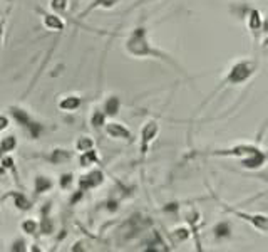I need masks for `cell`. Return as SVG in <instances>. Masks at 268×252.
Wrapping results in <instances>:
<instances>
[{
	"label": "cell",
	"mask_w": 268,
	"mask_h": 252,
	"mask_svg": "<svg viewBox=\"0 0 268 252\" xmlns=\"http://www.w3.org/2000/svg\"><path fill=\"white\" fill-rule=\"evenodd\" d=\"M124 47H126V52L131 54V56H134V57H154V59H159V61L169 64V66H173L174 69H178L179 72H183L181 66H179V64L174 61L169 54L163 52L161 49L154 47V45L149 42L146 27H136V29L131 32V35L128 37Z\"/></svg>",
	"instance_id": "6da1fadb"
},
{
	"label": "cell",
	"mask_w": 268,
	"mask_h": 252,
	"mask_svg": "<svg viewBox=\"0 0 268 252\" xmlns=\"http://www.w3.org/2000/svg\"><path fill=\"white\" fill-rule=\"evenodd\" d=\"M257 71H258V62L255 59H240V61L233 62L232 66H230V69L225 72V76L221 77V81L218 82L216 89L210 94V98H208L203 104H206L208 101H211L216 94H220L221 91L226 88L242 86L243 82L250 81L252 77L257 74Z\"/></svg>",
	"instance_id": "7a4b0ae2"
},
{
	"label": "cell",
	"mask_w": 268,
	"mask_h": 252,
	"mask_svg": "<svg viewBox=\"0 0 268 252\" xmlns=\"http://www.w3.org/2000/svg\"><path fill=\"white\" fill-rule=\"evenodd\" d=\"M10 116L17 121V125H20L27 133H29V136L32 140H37L40 136V133L44 131L42 125H39L37 121H34V118H32L29 114V111H25L24 108L12 106L10 108Z\"/></svg>",
	"instance_id": "3957f363"
},
{
	"label": "cell",
	"mask_w": 268,
	"mask_h": 252,
	"mask_svg": "<svg viewBox=\"0 0 268 252\" xmlns=\"http://www.w3.org/2000/svg\"><path fill=\"white\" fill-rule=\"evenodd\" d=\"M260 150V146L255 143H237L230 148H220V150H211L206 151V153H201L203 157H232V158H238L242 160L248 155L255 153V151Z\"/></svg>",
	"instance_id": "277c9868"
},
{
	"label": "cell",
	"mask_w": 268,
	"mask_h": 252,
	"mask_svg": "<svg viewBox=\"0 0 268 252\" xmlns=\"http://www.w3.org/2000/svg\"><path fill=\"white\" fill-rule=\"evenodd\" d=\"M220 204H221V207H223V209L226 210V212H230V214L237 215V217H240V219H242V221L248 222L253 229H257L258 232H262V234H268V215H263V214H250V212H242V210H238V209L230 207L228 204H225V202H221V200H220Z\"/></svg>",
	"instance_id": "5b68a950"
},
{
	"label": "cell",
	"mask_w": 268,
	"mask_h": 252,
	"mask_svg": "<svg viewBox=\"0 0 268 252\" xmlns=\"http://www.w3.org/2000/svg\"><path fill=\"white\" fill-rule=\"evenodd\" d=\"M158 133H159V125H158V121H156V120L146 121L144 126L141 128V155H142V157L147 153V150H149L152 141L156 140Z\"/></svg>",
	"instance_id": "8992f818"
},
{
	"label": "cell",
	"mask_w": 268,
	"mask_h": 252,
	"mask_svg": "<svg viewBox=\"0 0 268 252\" xmlns=\"http://www.w3.org/2000/svg\"><path fill=\"white\" fill-rule=\"evenodd\" d=\"M267 160H268V153L260 148L258 151H255V153L240 160V165H242L243 168H247V170H258V168H262L263 165L267 163Z\"/></svg>",
	"instance_id": "52a82bcc"
},
{
	"label": "cell",
	"mask_w": 268,
	"mask_h": 252,
	"mask_svg": "<svg viewBox=\"0 0 268 252\" xmlns=\"http://www.w3.org/2000/svg\"><path fill=\"white\" fill-rule=\"evenodd\" d=\"M104 131L106 135L111 136V138H116V140H126L131 141L133 140V133L129 131V128H126L123 123H108L104 125Z\"/></svg>",
	"instance_id": "ba28073f"
},
{
	"label": "cell",
	"mask_w": 268,
	"mask_h": 252,
	"mask_svg": "<svg viewBox=\"0 0 268 252\" xmlns=\"http://www.w3.org/2000/svg\"><path fill=\"white\" fill-rule=\"evenodd\" d=\"M104 182V173L101 170H91L89 173L82 175L79 178V187L81 190L84 192L87 189H94V187H99L101 183Z\"/></svg>",
	"instance_id": "9c48e42d"
},
{
	"label": "cell",
	"mask_w": 268,
	"mask_h": 252,
	"mask_svg": "<svg viewBox=\"0 0 268 252\" xmlns=\"http://www.w3.org/2000/svg\"><path fill=\"white\" fill-rule=\"evenodd\" d=\"M245 17H247V27H248V30H252L253 34H257V32L262 30L263 20H262L260 12H258L257 8H250V10H248V13H247Z\"/></svg>",
	"instance_id": "30bf717a"
},
{
	"label": "cell",
	"mask_w": 268,
	"mask_h": 252,
	"mask_svg": "<svg viewBox=\"0 0 268 252\" xmlns=\"http://www.w3.org/2000/svg\"><path fill=\"white\" fill-rule=\"evenodd\" d=\"M232 232H233L232 224H230L228 221H221V222H218V224H216V226L213 227V236H215L218 241L230 239V237H232Z\"/></svg>",
	"instance_id": "8fae6325"
},
{
	"label": "cell",
	"mask_w": 268,
	"mask_h": 252,
	"mask_svg": "<svg viewBox=\"0 0 268 252\" xmlns=\"http://www.w3.org/2000/svg\"><path fill=\"white\" fill-rule=\"evenodd\" d=\"M119 109H121V101H119L118 96H109L108 99L104 101L103 104V111L106 116H116V114L119 113Z\"/></svg>",
	"instance_id": "7c38bea8"
},
{
	"label": "cell",
	"mask_w": 268,
	"mask_h": 252,
	"mask_svg": "<svg viewBox=\"0 0 268 252\" xmlns=\"http://www.w3.org/2000/svg\"><path fill=\"white\" fill-rule=\"evenodd\" d=\"M79 106H81V98L77 94L66 96V98H62L61 101H59V108H61L62 111H67V113L76 111Z\"/></svg>",
	"instance_id": "4fadbf2b"
},
{
	"label": "cell",
	"mask_w": 268,
	"mask_h": 252,
	"mask_svg": "<svg viewBox=\"0 0 268 252\" xmlns=\"http://www.w3.org/2000/svg\"><path fill=\"white\" fill-rule=\"evenodd\" d=\"M44 25L47 27L49 30H55V32H61L64 30V22L59 15L55 13H44Z\"/></svg>",
	"instance_id": "5bb4252c"
},
{
	"label": "cell",
	"mask_w": 268,
	"mask_h": 252,
	"mask_svg": "<svg viewBox=\"0 0 268 252\" xmlns=\"http://www.w3.org/2000/svg\"><path fill=\"white\" fill-rule=\"evenodd\" d=\"M118 2H119V0H92L91 5H87V8L81 13L79 17H81V19H84L89 12L96 10V8H101V7H103V8H113V7L118 5Z\"/></svg>",
	"instance_id": "9a60e30c"
},
{
	"label": "cell",
	"mask_w": 268,
	"mask_h": 252,
	"mask_svg": "<svg viewBox=\"0 0 268 252\" xmlns=\"http://www.w3.org/2000/svg\"><path fill=\"white\" fill-rule=\"evenodd\" d=\"M99 162V155H98V151H96L94 148H91V150H87V151H82L81 153V158H79V163H81V167H92L94 163H98Z\"/></svg>",
	"instance_id": "2e32d148"
},
{
	"label": "cell",
	"mask_w": 268,
	"mask_h": 252,
	"mask_svg": "<svg viewBox=\"0 0 268 252\" xmlns=\"http://www.w3.org/2000/svg\"><path fill=\"white\" fill-rule=\"evenodd\" d=\"M17 146V138L13 135H8L5 136L2 141H0V157H3V155H8L10 151L15 150Z\"/></svg>",
	"instance_id": "e0dca14e"
},
{
	"label": "cell",
	"mask_w": 268,
	"mask_h": 252,
	"mask_svg": "<svg viewBox=\"0 0 268 252\" xmlns=\"http://www.w3.org/2000/svg\"><path fill=\"white\" fill-rule=\"evenodd\" d=\"M52 180H50L49 177H37L35 178V194L37 195H42L45 194V192H49L50 189H52Z\"/></svg>",
	"instance_id": "ac0fdd59"
},
{
	"label": "cell",
	"mask_w": 268,
	"mask_h": 252,
	"mask_svg": "<svg viewBox=\"0 0 268 252\" xmlns=\"http://www.w3.org/2000/svg\"><path fill=\"white\" fill-rule=\"evenodd\" d=\"M91 125L92 128H96V130H101V128H104L106 125V114L103 109L96 108L94 111L91 114Z\"/></svg>",
	"instance_id": "d6986e66"
},
{
	"label": "cell",
	"mask_w": 268,
	"mask_h": 252,
	"mask_svg": "<svg viewBox=\"0 0 268 252\" xmlns=\"http://www.w3.org/2000/svg\"><path fill=\"white\" fill-rule=\"evenodd\" d=\"M94 148V141H92V138H89V136H81L79 140H77L76 143V150L79 151V153H82V151H87Z\"/></svg>",
	"instance_id": "ffe728a7"
},
{
	"label": "cell",
	"mask_w": 268,
	"mask_h": 252,
	"mask_svg": "<svg viewBox=\"0 0 268 252\" xmlns=\"http://www.w3.org/2000/svg\"><path fill=\"white\" fill-rule=\"evenodd\" d=\"M69 158H71V153H69L67 150H55L52 153V157H50V162L61 163V162H67Z\"/></svg>",
	"instance_id": "44dd1931"
},
{
	"label": "cell",
	"mask_w": 268,
	"mask_h": 252,
	"mask_svg": "<svg viewBox=\"0 0 268 252\" xmlns=\"http://www.w3.org/2000/svg\"><path fill=\"white\" fill-rule=\"evenodd\" d=\"M13 204L17 205L18 209H22V210H27V209H30V204H29V200L25 199L22 194H13Z\"/></svg>",
	"instance_id": "7402d4cb"
},
{
	"label": "cell",
	"mask_w": 268,
	"mask_h": 252,
	"mask_svg": "<svg viewBox=\"0 0 268 252\" xmlns=\"http://www.w3.org/2000/svg\"><path fill=\"white\" fill-rule=\"evenodd\" d=\"M50 8L55 13H62L67 8V0H50Z\"/></svg>",
	"instance_id": "603a6c76"
},
{
	"label": "cell",
	"mask_w": 268,
	"mask_h": 252,
	"mask_svg": "<svg viewBox=\"0 0 268 252\" xmlns=\"http://www.w3.org/2000/svg\"><path fill=\"white\" fill-rule=\"evenodd\" d=\"M72 183H74V175H72V173H64V175H61V180H59L61 189H64V190L71 189Z\"/></svg>",
	"instance_id": "cb8c5ba5"
},
{
	"label": "cell",
	"mask_w": 268,
	"mask_h": 252,
	"mask_svg": "<svg viewBox=\"0 0 268 252\" xmlns=\"http://www.w3.org/2000/svg\"><path fill=\"white\" fill-rule=\"evenodd\" d=\"M22 231L32 236V234H35V231H37V222L34 219H27L25 222H22Z\"/></svg>",
	"instance_id": "d4e9b609"
},
{
	"label": "cell",
	"mask_w": 268,
	"mask_h": 252,
	"mask_svg": "<svg viewBox=\"0 0 268 252\" xmlns=\"http://www.w3.org/2000/svg\"><path fill=\"white\" fill-rule=\"evenodd\" d=\"M173 236H174V239L176 241H186V239H189V229H186V227H179V229H176V231H173Z\"/></svg>",
	"instance_id": "484cf974"
},
{
	"label": "cell",
	"mask_w": 268,
	"mask_h": 252,
	"mask_svg": "<svg viewBox=\"0 0 268 252\" xmlns=\"http://www.w3.org/2000/svg\"><path fill=\"white\" fill-rule=\"evenodd\" d=\"M8 125H10V120H8L5 114H0V133L5 131L8 128Z\"/></svg>",
	"instance_id": "4316f807"
},
{
	"label": "cell",
	"mask_w": 268,
	"mask_h": 252,
	"mask_svg": "<svg viewBox=\"0 0 268 252\" xmlns=\"http://www.w3.org/2000/svg\"><path fill=\"white\" fill-rule=\"evenodd\" d=\"M24 246H25V242L22 241V239H18V241L13 242V247H10V249H12V251H24V249H25Z\"/></svg>",
	"instance_id": "83f0119b"
},
{
	"label": "cell",
	"mask_w": 268,
	"mask_h": 252,
	"mask_svg": "<svg viewBox=\"0 0 268 252\" xmlns=\"http://www.w3.org/2000/svg\"><path fill=\"white\" fill-rule=\"evenodd\" d=\"M262 47H263V50L268 54V37H265L263 39V42H262Z\"/></svg>",
	"instance_id": "f1b7e54d"
},
{
	"label": "cell",
	"mask_w": 268,
	"mask_h": 252,
	"mask_svg": "<svg viewBox=\"0 0 268 252\" xmlns=\"http://www.w3.org/2000/svg\"><path fill=\"white\" fill-rule=\"evenodd\" d=\"M2 37H3V22H0V44H2Z\"/></svg>",
	"instance_id": "f546056e"
}]
</instances>
